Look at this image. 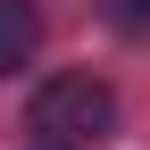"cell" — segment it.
Masks as SVG:
<instances>
[{"label": "cell", "instance_id": "7a4b0ae2", "mask_svg": "<svg viewBox=\"0 0 150 150\" xmlns=\"http://www.w3.org/2000/svg\"><path fill=\"white\" fill-rule=\"evenodd\" d=\"M42 50V8L33 0H0V75H17Z\"/></svg>", "mask_w": 150, "mask_h": 150}, {"label": "cell", "instance_id": "277c9868", "mask_svg": "<svg viewBox=\"0 0 150 150\" xmlns=\"http://www.w3.org/2000/svg\"><path fill=\"white\" fill-rule=\"evenodd\" d=\"M42 150H50V142H42Z\"/></svg>", "mask_w": 150, "mask_h": 150}, {"label": "cell", "instance_id": "6da1fadb", "mask_svg": "<svg viewBox=\"0 0 150 150\" xmlns=\"http://www.w3.org/2000/svg\"><path fill=\"white\" fill-rule=\"evenodd\" d=\"M25 117H33V134H42L50 150H83V142H108L117 134V92H108L100 75H50Z\"/></svg>", "mask_w": 150, "mask_h": 150}, {"label": "cell", "instance_id": "3957f363", "mask_svg": "<svg viewBox=\"0 0 150 150\" xmlns=\"http://www.w3.org/2000/svg\"><path fill=\"white\" fill-rule=\"evenodd\" d=\"M108 17L117 25H150V0H108Z\"/></svg>", "mask_w": 150, "mask_h": 150}]
</instances>
